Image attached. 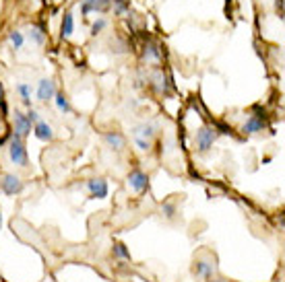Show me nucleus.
<instances>
[{"instance_id":"nucleus-19","label":"nucleus","mask_w":285,"mask_h":282,"mask_svg":"<svg viewBox=\"0 0 285 282\" xmlns=\"http://www.w3.org/2000/svg\"><path fill=\"white\" fill-rule=\"evenodd\" d=\"M29 39H31L35 46H44L46 35H44V31L39 27H31V31H29Z\"/></svg>"},{"instance_id":"nucleus-21","label":"nucleus","mask_w":285,"mask_h":282,"mask_svg":"<svg viewBox=\"0 0 285 282\" xmlns=\"http://www.w3.org/2000/svg\"><path fill=\"white\" fill-rule=\"evenodd\" d=\"M130 8V0H114V11L116 15H124Z\"/></svg>"},{"instance_id":"nucleus-27","label":"nucleus","mask_w":285,"mask_h":282,"mask_svg":"<svg viewBox=\"0 0 285 282\" xmlns=\"http://www.w3.org/2000/svg\"><path fill=\"white\" fill-rule=\"evenodd\" d=\"M0 229H2V214H0Z\"/></svg>"},{"instance_id":"nucleus-13","label":"nucleus","mask_w":285,"mask_h":282,"mask_svg":"<svg viewBox=\"0 0 285 282\" xmlns=\"http://www.w3.org/2000/svg\"><path fill=\"white\" fill-rule=\"evenodd\" d=\"M132 134H134V138H145V140H151V138L155 136V126H153V124H149V122H145V124H141V126H136V128L132 130Z\"/></svg>"},{"instance_id":"nucleus-7","label":"nucleus","mask_w":285,"mask_h":282,"mask_svg":"<svg viewBox=\"0 0 285 282\" xmlns=\"http://www.w3.org/2000/svg\"><path fill=\"white\" fill-rule=\"evenodd\" d=\"M112 4V0H83L81 2V13L89 15V13H104L107 11Z\"/></svg>"},{"instance_id":"nucleus-24","label":"nucleus","mask_w":285,"mask_h":282,"mask_svg":"<svg viewBox=\"0 0 285 282\" xmlns=\"http://www.w3.org/2000/svg\"><path fill=\"white\" fill-rule=\"evenodd\" d=\"M161 210H163V214H165V216H170V218L176 214V206H174V204H170V202H165V204L161 206Z\"/></svg>"},{"instance_id":"nucleus-17","label":"nucleus","mask_w":285,"mask_h":282,"mask_svg":"<svg viewBox=\"0 0 285 282\" xmlns=\"http://www.w3.org/2000/svg\"><path fill=\"white\" fill-rule=\"evenodd\" d=\"M54 101H56V107L60 109L62 114H68V112H71V103H68V99H66L64 93H56V95H54Z\"/></svg>"},{"instance_id":"nucleus-22","label":"nucleus","mask_w":285,"mask_h":282,"mask_svg":"<svg viewBox=\"0 0 285 282\" xmlns=\"http://www.w3.org/2000/svg\"><path fill=\"white\" fill-rule=\"evenodd\" d=\"M107 27V21L105 19H97V21L91 25V35H97V33H102L104 29Z\"/></svg>"},{"instance_id":"nucleus-2","label":"nucleus","mask_w":285,"mask_h":282,"mask_svg":"<svg viewBox=\"0 0 285 282\" xmlns=\"http://www.w3.org/2000/svg\"><path fill=\"white\" fill-rule=\"evenodd\" d=\"M215 138H217V134H215V130L209 128V126H203L199 132H196L194 140H196V148L201 150V153H207V150L213 146Z\"/></svg>"},{"instance_id":"nucleus-16","label":"nucleus","mask_w":285,"mask_h":282,"mask_svg":"<svg viewBox=\"0 0 285 282\" xmlns=\"http://www.w3.org/2000/svg\"><path fill=\"white\" fill-rule=\"evenodd\" d=\"M75 31V19L71 13H66L62 19V37H71Z\"/></svg>"},{"instance_id":"nucleus-6","label":"nucleus","mask_w":285,"mask_h":282,"mask_svg":"<svg viewBox=\"0 0 285 282\" xmlns=\"http://www.w3.org/2000/svg\"><path fill=\"white\" fill-rule=\"evenodd\" d=\"M29 132H31V122H29L27 114L15 109V134L25 138V136H29Z\"/></svg>"},{"instance_id":"nucleus-12","label":"nucleus","mask_w":285,"mask_h":282,"mask_svg":"<svg viewBox=\"0 0 285 282\" xmlns=\"http://www.w3.org/2000/svg\"><path fill=\"white\" fill-rule=\"evenodd\" d=\"M104 140H105V144L114 150H122L126 144V138L122 136V132H105Z\"/></svg>"},{"instance_id":"nucleus-20","label":"nucleus","mask_w":285,"mask_h":282,"mask_svg":"<svg viewBox=\"0 0 285 282\" xmlns=\"http://www.w3.org/2000/svg\"><path fill=\"white\" fill-rule=\"evenodd\" d=\"M8 39H11V44H13L15 49H21L23 44H25V37H23L21 31H11V33H8Z\"/></svg>"},{"instance_id":"nucleus-8","label":"nucleus","mask_w":285,"mask_h":282,"mask_svg":"<svg viewBox=\"0 0 285 282\" xmlns=\"http://www.w3.org/2000/svg\"><path fill=\"white\" fill-rule=\"evenodd\" d=\"M56 95V87L50 78H42L39 80V85H37V99L39 101H50V99H54Z\"/></svg>"},{"instance_id":"nucleus-23","label":"nucleus","mask_w":285,"mask_h":282,"mask_svg":"<svg viewBox=\"0 0 285 282\" xmlns=\"http://www.w3.org/2000/svg\"><path fill=\"white\" fill-rule=\"evenodd\" d=\"M136 146H139L141 150H149L151 148V140H145V138H134Z\"/></svg>"},{"instance_id":"nucleus-9","label":"nucleus","mask_w":285,"mask_h":282,"mask_svg":"<svg viewBox=\"0 0 285 282\" xmlns=\"http://www.w3.org/2000/svg\"><path fill=\"white\" fill-rule=\"evenodd\" d=\"M192 274H194L196 278H203L205 282H207V280L213 278L215 268H213V264H209V261L199 259V261H194V266H192Z\"/></svg>"},{"instance_id":"nucleus-10","label":"nucleus","mask_w":285,"mask_h":282,"mask_svg":"<svg viewBox=\"0 0 285 282\" xmlns=\"http://www.w3.org/2000/svg\"><path fill=\"white\" fill-rule=\"evenodd\" d=\"M33 134H35L37 140H44V142H50V140H54V130H52V126L48 124V122H44V119L35 122Z\"/></svg>"},{"instance_id":"nucleus-18","label":"nucleus","mask_w":285,"mask_h":282,"mask_svg":"<svg viewBox=\"0 0 285 282\" xmlns=\"http://www.w3.org/2000/svg\"><path fill=\"white\" fill-rule=\"evenodd\" d=\"M112 254H114V258H118V259H130V251L126 249L124 243H114Z\"/></svg>"},{"instance_id":"nucleus-1","label":"nucleus","mask_w":285,"mask_h":282,"mask_svg":"<svg viewBox=\"0 0 285 282\" xmlns=\"http://www.w3.org/2000/svg\"><path fill=\"white\" fill-rule=\"evenodd\" d=\"M8 159L11 163L19 165V167H27V148L23 144V138L21 136H13L11 144H8Z\"/></svg>"},{"instance_id":"nucleus-15","label":"nucleus","mask_w":285,"mask_h":282,"mask_svg":"<svg viewBox=\"0 0 285 282\" xmlns=\"http://www.w3.org/2000/svg\"><path fill=\"white\" fill-rule=\"evenodd\" d=\"M17 93L21 95V99H23V105L31 107V87H29L27 83H19V85H17Z\"/></svg>"},{"instance_id":"nucleus-4","label":"nucleus","mask_w":285,"mask_h":282,"mask_svg":"<svg viewBox=\"0 0 285 282\" xmlns=\"http://www.w3.org/2000/svg\"><path fill=\"white\" fill-rule=\"evenodd\" d=\"M87 189H89V196L91 198H97V200L107 198V192H110V188H107V181L102 179V177L87 181Z\"/></svg>"},{"instance_id":"nucleus-11","label":"nucleus","mask_w":285,"mask_h":282,"mask_svg":"<svg viewBox=\"0 0 285 282\" xmlns=\"http://www.w3.org/2000/svg\"><path fill=\"white\" fill-rule=\"evenodd\" d=\"M264 119L262 118H259V116H250L248 118V122L242 126V132L244 134H257V132H262L264 130Z\"/></svg>"},{"instance_id":"nucleus-3","label":"nucleus","mask_w":285,"mask_h":282,"mask_svg":"<svg viewBox=\"0 0 285 282\" xmlns=\"http://www.w3.org/2000/svg\"><path fill=\"white\" fill-rule=\"evenodd\" d=\"M129 186L132 192L136 194H143L147 188H149V177H147V173H143L141 169H132L129 173Z\"/></svg>"},{"instance_id":"nucleus-14","label":"nucleus","mask_w":285,"mask_h":282,"mask_svg":"<svg viewBox=\"0 0 285 282\" xmlns=\"http://www.w3.org/2000/svg\"><path fill=\"white\" fill-rule=\"evenodd\" d=\"M159 58H161L159 46H155V44H147V46L143 47V60H147V62H157Z\"/></svg>"},{"instance_id":"nucleus-25","label":"nucleus","mask_w":285,"mask_h":282,"mask_svg":"<svg viewBox=\"0 0 285 282\" xmlns=\"http://www.w3.org/2000/svg\"><path fill=\"white\" fill-rule=\"evenodd\" d=\"M27 118H29V122H31V124L39 122V114L35 112V109H29V114H27Z\"/></svg>"},{"instance_id":"nucleus-5","label":"nucleus","mask_w":285,"mask_h":282,"mask_svg":"<svg viewBox=\"0 0 285 282\" xmlns=\"http://www.w3.org/2000/svg\"><path fill=\"white\" fill-rule=\"evenodd\" d=\"M0 189H2L6 196H15L23 189V181L17 175H4L2 181H0Z\"/></svg>"},{"instance_id":"nucleus-26","label":"nucleus","mask_w":285,"mask_h":282,"mask_svg":"<svg viewBox=\"0 0 285 282\" xmlns=\"http://www.w3.org/2000/svg\"><path fill=\"white\" fill-rule=\"evenodd\" d=\"M2 97H4V87H2V83H0V101H2Z\"/></svg>"}]
</instances>
